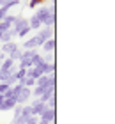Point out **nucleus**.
<instances>
[{
    "mask_svg": "<svg viewBox=\"0 0 115 124\" xmlns=\"http://www.w3.org/2000/svg\"><path fill=\"white\" fill-rule=\"evenodd\" d=\"M36 18L41 21V25L44 27H53L55 25V9L53 7H48V5H41L37 11H36Z\"/></svg>",
    "mask_w": 115,
    "mask_h": 124,
    "instance_id": "obj_1",
    "label": "nucleus"
},
{
    "mask_svg": "<svg viewBox=\"0 0 115 124\" xmlns=\"http://www.w3.org/2000/svg\"><path fill=\"white\" fill-rule=\"evenodd\" d=\"M43 39L39 36H34L30 39H27L25 43H23V50H37V46H43Z\"/></svg>",
    "mask_w": 115,
    "mask_h": 124,
    "instance_id": "obj_2",
    "label": "nucleus"
},
{
    "mask_svg": "<svg viewBox=\"0 0 115 124\" xmlns=\"http://www.w3.org/2000/svg\"><path fill=\"white\" fill-rule=\"evenodd\" d=\"M32 98V89H28V87H23L21 89V92L16 96V103L18 105H27V101Z\"/></svg>",
    "mask_w": 115,
    "mask_h": 124,
    "instance_id": "obj_3",
    "label": "nucleus"
},
{
    "mask_svg": "<svg viewBox=\"0 0 115 124\" xmlns=\"http://www.w3.org/2000/svg\"><path fill=\"white\" fill-rule=\"evenodd\" d=\"M55 115H57V112H55V108H46L41 115H39V119L41 121H46V122H51L53 124V121H55Z\"/></svg>",
    "mask_w": 115,
    "mask_h": 124,
    "instance_id": "obj_4",
    "label": "nucleus"
},
{
    "mask_svg": "<svg viewBox=\"0 0 115 124\" xmlns=\"http://www.w3.org/2000/svg\"><path fill=\"white\" fill-rule=\"evenodd\" d=\"M25 27H28V20L23 18V16H16V20H14V23H13L11 29H14L16 32H20L21 29H25Z\"/></svg>",
    "mask_w": 115,
    "mask_h": 124,
    "instance_id": "obj_5",
    "label": "nucleus"
},
{
    "mask_svg": "<svg viewBox=\"0 0 115 124\" xmlns=\"http://www.w3.org/2000/svg\"><path fill=\"white\" fill-rule=\"evenodd\" d=\"M55 96V87H51V85H46V91L43 92V96L41 98H37L39 101H41V103H48V101L51 99Z\"/></svg>",
    "mask_w": 115,
    "mask_h": 124,
    "instance_id": "obj_6",
    "label": "nucleus"
},
{
    "mask_svg": "<svg viewBox=\"0 0 115 124\" xmlns=\"http://www.w3.org/2000/svg\"><path fill=\"white\" fill-rule=\"evenodd\" d=\"M16 50H20V46H18V44H14L13 41L4 43L2 46H0V52H2V53H5V55H11L13 52H16Z\"/></svg>",
    "mask_w": 115,
    "mask_h": 124,
    "instance_id": "obj_7",
    "label": "nucleus"
},
{
    "mask_svg": "<svg viewBox=\"0 0 115 124\" xmlns=\"http://www.w3.org/2000/svg\"><path fill=\"white\" fill-rule=\"evenodd\" d=\"M16 105H18V103H16V99L14 98H5L4 99V103H2V106H0V110H14V106Z\"/></svg>",
    "mask_w": 115,
    "mask_h": 124,
    "instance_id": "obj_8",
    "label": "nucleus"
},
{
    "mask_svg": "<svg viewBox=\"0 0 115 124\" xmlns=\"http://www.w3.org/2000/svg\"><path fill=\"white\" fill-rule=\"evenodd\" d=\"M55 46H57V41H55V37H51V39H46V41L43 43V50L46 53H51L55 50Z\"/></svg>",
    "mask_w": 115,
    "mask_h": 124,
    "instance_id": "obj_9",
    "label": "nucleus"
},
{
    "mask_svg": "<svg viewBox=\"0 0 115 124\" xmlns=\"http://www.w3.org/2000/svg\"><path fill=\"white\" fill-rule=\"evenodd\" d=\"M51 32H53V30H51L50 27H44V29H39V30H37V36L41 37L43 41H46V39H51V37H53V36H51Z\"/></svg>",
    "mask_w": 115,
    "mask_h": 124,
    "instance_id": "obj_10",
    "label": "nucleus"
},
{
    "mask_svg": "<svg viewBox=\"0 0 115 124\" xmlns=\"http://www.w3.org/2000/svg\"><path fill=\"white\" fill-rule=\"evenodd\" d=\"M28 27H30V30H39L41 29V21H39L36 16H30V20H28Z\"/></svg>",
    "mask_w": 115,
    "mask_h": 124,
    "instance_id": "obj_11",
    "label": "nucleus"
},
{
    "mask_svg": "<svg viewBox=\"0 0 115 124\" xmlns=\"http://www.w3.org/2000/svg\"><path fill=\"white\" fill-rule=\"evenodd\" d=\"M50 83V76L48 75H43V76H39L37 80H36V85L37 87H46Z\"/></svg>",
    "mask_w": 115,
    "mask_h": 124,
    "instance_id": "obj_12",
    "label": "nucleus"
},
{
    "mask_svg": "<svg viewBox=\"0 0 115 124\" xmlns=\"http://www.w3.org/2000/svg\"><path fill=\"white\" fill-rule=\"evenodd\" d=\"M13 66H14V62H13V60H11V59H5V60H2V64H0V69H4V71H9Z\"/></svg>",
    "mask_w": 115,
    "mask_h": 124,
    "instance_id": "obj_13",
    "label": "nucleus"
},
{
    "mask_svg": "<svg viewBox=\"0 0 115 124\" xmlns=\"http://www.w3.org/2000/svg\"><path fill=\"white\" fill-rule=\"evenodd\" d=\"M44 91H46V87H37V85H36V87H34V91H32V96L37 99V98H41V96H43Z\"/></svg>",
    "mask_w": 115,
    "mask_h": 124,
    "instance_id": "obj_14",
    "label": "nucleus"
},
{
    "mask_svg": "<svg viewBox=\"0 0 115 124\" xmlns=\"http://www.w3.org/2000/svg\"><path fill=\"white\" fill-rule=\"evenodd\" d=\"M41 62H43V57H41L39 53H36V55H34V57L30 59V64H32V67H34V66H39Z\"/></svg>",
    "mask_w": 115,
    "mask_h": 124,
    "instance_id": "obj_15",
    "label": "nucleus"
},
{
    "mask_svg": "<svg viewBox=\"0 0 115 124\" xmlns=\"http://www.w3.org/2000/svg\"><path fill=\"white\" fill-rule=\"evenodd\" d=\"M7 59H11L13 62H16V60H20V59H21V50H16V52H13L11 55H7Z\"/></svg>",
    "mask_w": 115,
    "mask_h": 124,
    "instance_id": "obj_16",
    "label": "nucleus"
},
{
    "mask_svg": "<svg viewBox=\"0 0 115 124\" xmlns=\"http://www.w3.org/2000/svg\"><path fill=\"white\" fill-rule=\"evenodd\" d=\"M28 34H30V27H25V29H21L18 32V37H27Z\"/></svg>",
    "mask_w": 115,
    "mask_h": 124,
    "instance_id": "obj_17",
    "label": "nucleus"
},
{
    "mask_svg": "<svg viewBox=\"0 0 115 124\" xmlns=\"http://www.w3.org/2000/svg\"><path fill=\"white\" fill-rule=\"evenodd\" d=\"M43 62H46V64H51V62H53V52H51V53H46L44 57H43Z\"/></svg>",
    "mask_w": 115,
    "mask_h": 124,
    "instance_id": "obj_18",
    "label": "nucleus"
},
{
    "mask_svg": "<svg viewBox=\"0 0 115 124\" xmlns=\"http://www.w3.org/2000/svg\"><path fill=\"white\" fill-rule=\"evenodd\" d=\"M7 13H9V9L5 7V5H2V7H0V21H2L5 16H7Z\"/></svg>",
    "mask_w": 115,
    "mask_h": 124,
    "instance_id": "obj_19",
    "label": "nucleus"
},
{
    "mask_svg": "<svg viewBox=\"0 0 115 124\" xmlns=\"http://www.w3.org/2000/svg\"><path fill=\"white\" fill-rule=\"evenodd\" d=\"M9 89H11V87L7 85V83H4V82H0V94H2V96H4L5 92H7V91H9Z\"/></svg>",
    "mask_w": 115,
    "mask_h": 124,
    "instance_id": "obj_20",
    "label": "nucleus"
},
{
    "mask_svg": "<svg viewBox=\"0 0 115 124\" xmlns=\"http://www.w3.org/2000/svg\"><path fill=\"white\" fill-rule=\"evenodd\" d=\"M21 106H23V105H16V106H14V117H20V114H21Z\"/></svg>",
    "mask_w": 115,
    "mask_h": 124,
    "instance_id": "obj_21",
    "label": "nucleus"
},
{
    "mask_svg": "<svg viewBox=\"0 0 115 124\" xmlns=\"http://www.w3.org/2000/svg\"><path fill=\"white\" fill-rule=\"evenodd\" d=\"M37 122H39L37 117H30V119H27V121H25V124H37Z\"/></svg>",
    "mask_w": 115,
    "mask_h": 124,
    "instance_id": "obj_22",
    "label": "nucleus"
},
{
    "mask_svg": "<svg viewBox=\"0 0 115 124\" xmlns=\"http://www.w3.org/2000/svg\"><path fill=\"white\" fill-rule=\"evenodd\" d=\"M37 4H39V0H30V2H28V7H32V9H34Z\"/></svg>",
    "mask_w": 115,
    "mask_h": 124,
    "instance_id": "obj_23",
    "label": "nucleus"
},
{
    "mask_svg": "<svg viewBox=\"0 0 115 124\" xmlns=\"http://www.w3.org/2000/svg\"><path fill=\"white\" fill-rule=\"evenodd\" d=\"M4 99H5V98H4L2 94H0V106H2V103H4Z\"/></svg>",
    "mask_w": 115,
    "mask_h": 124,
    "instance_id": "obj_24",
    "label": "nucleus"
},
{
    "mask_svg": "<svg viewBox=\"0 0 115 124\" xmlns=\"http://www.w3.org/2000/svg\"><path fill=\"white\" fill-rule=\"evenodd\" d=\"M37 124H51V122H46V121H41V119H39V122Z\"/></svg>",
    "mask_w": 115,
    "mask_h": 124,
    "instance_id": "obj_25",
    "label": "nucleus"
},
{
    "mask_svg": "<svg viewBox=\"0 0 115 124\" xmlns=\"http://www.w3.org/2000/svg\"><path fill=\"white\" fill-rule=\"evenodd\" d=\"M0 64H2V62H0Z\"/></svg>",
    "mask_w": 115,
    "mask_h": 124,
    "instance_id": "obj_26",
    "label": "nucleus"
}]
</instances>
